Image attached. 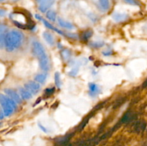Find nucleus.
<instances>
[{
  "mask_svg": "<svg viewBox=\"0 0 147 146\" xmlns=\"http://www.w3.org/2000/svg\"><path fill=\"white\" fill-rule=\"evenodd\" d=\"M112 52L111 51H110V50H109V51H106V52H103V54H104L105 56H109V55H111V54H112Z\"/></svg>",
  "mask_w": 147,
  "mask_h": 146,
  "instance_id": "bb28decb",
  "label": "nucleus"
},
{
  "mask_svg": "<svg viewBox=\"0 0 147 146\" xmlns=\"http://www.w3.org/2000/svg\"><path fill=\"white\" fill-rule=\"evenodd\" d=\"M8 32V28L7 26L0 24V48L1 49L4 47V41Z\"/></svg>",
  "mask_w": 147,
  "mask_h": 146,
  "instance_id": "6e6552de",
  "label": "nucleus"
},
{
  "mask_svg": "<svg viewBox=\"0 0 147 146\" xmlns=\"http://www.w3.org/2000/svg\"><path fill=\"white\" fill-rule=\"evenodd\" d=\"M47 73H41V74H38L34 77V80L35 82L40 83H44L45 82L46 79H47Z\"/></svg>",
  "mask_w": 147,
  "mask_h": 146,
  "instance_id": "dca6fc26",
  "label": "nucleus"
},
{
  "mask_svg": "<svg viewBox=\"0 0 147 146\" xmlns=\"http://www.w3.org/2000/svg\"><path fill=\"white\" fill-rule=\"evenodd\" d=\"M24 88L27 89L31 94H36L40 89V85L35 81H29L24 84Z\"/></svg>",
  "mask_w": 147,
  "mask_h": 146,
  "instance_id": "423d86ee",
  "label": "nucleus"
},
{
  "mask_svg": "<svg viewBox=\"0 0 147 146\" xmlns=\"http://www.w3.org/2000/svg\"><path fill=\"white\" fill-rule=\"evenodd\" d=\"M38 126H39V127H40V128L41 129V130H42L43 132H45V133H47V132H48V131H47V129H46L45 127L44 126L40 124V123H39V124H38Z\"/></svg>",
  "mask_w": 147,
  "mask_h": 146,
  "instance_id": "a878e982",
  "label": "nucleus"
},
{
  "mask_svg": "<svg viewBox=\"0 0 147 146\" xmlns=\"http://www.w3.org/2000/svg\"><path fill=\"white\" fill-rule=\"evenodd\" d=\"M131 119V115L130 113H126V115H124L123 117H122L121 122H123V123H126V122L130 121Z\"/></svg>",
  "mask_w": 147,
  "mask_h": 146,
  "instance_id": "4be33fe9",
  "label": "nucleus"
},
{
  "mask_svg": "<svg viewBox=\"0 0 147 146\" xmlns=\"http://www.w3.org/2000/svg\"><path fill=\"white\" fill-rule=\"evenodd\" d=\"M0 104L3 109L4 116H9L14 109L17 108V103L13 101L8 96L0 93Z\"/></svg>",
  "mask_w": 147,
  "mask_h": 146,
  "instance_id": "7ed1b4c3",
  "label": "nucleus"
},
{
  "mask_svg": "<svg viewBox=\"0 0 147 146\" xmlns=\"http://www.w3.org/2000/svg\"><path fill=\"white\" fill-rule=\"evenodd\" d=\"M24 36L21 31L13 29L9 31L4 41V47L7 52H13L22 44Z\"/></svg>",
  "mask_w": 147,
  "mask_h": 146,
  "instance_id": "f257e3e1",
  "label": "nucleus"
},
{
  "mask_svg": "<svg viewBox=\"0 0 147 146\" xmlns=\"http://www.w3.org/2000/svg\"><path fill=\"white\" fill-rule=\"evenodd\" d=\"M144 87H147V80L145 82L144 84Z\"/></svg>",
  "mask_w": 147,
  "mask_h": 146,
  "instance_id": "c85d7f7f",
  "label": "nucleus"
},
{
  "mask_svg": "<svg viewBox=\"0 0 147 146\" xmlns=\"http://www.w3.org/2000/svg\"><path fill=\"white\" fill-rule=\"evenodd\" d=\"M92 35H93V31L91 30H87L82 34L81 39L83 41H87L90 37H91Z\"/></svg>",
  "mask_w": 147,
  "mask_h": 146,
  "instance_id": "a211bd4d",
  "label": "nucleus"
},
{
  "mask_svg": "<svg viewBox=\"0 0 147 146\" xmlns=\"http://www.w3.org/2000/svg\"><path fill=\"white\" fill-rule=\"evenodd\" d=\"M78 70H79V67H73V68L72 69V70L70 71V72H69V74H70V76H73V77H74V76H76V74H78Z\"/></svg>",
  "mask_w": 147,
  "mask_h": 146,
  "instance_id": "5701e85b",
  "label": "nucleus"
},
{
  "mask_svg": "<svg viewBox=\"0 0 147 146\" xmlns=\"http://www.w3.org/2000/svg\"><path fill=\"white\" fill-rule=\"evenodd\" d=\"M55 82L56 87H60V86H61V79H60V74L59 72H55Z\"/></svg>",
  "mask_w": 147,
  "mask_h": 146,
  "instance_id": "aec40b11",
  "label": "nucleus"
},
{
  "mask_svg": "<svg viewBox=\"0 0 147 146\" xmlns=\"http://www.w3.org/2000/svg\"><path fill=\"white\" fill-rule=\"evenodd\" d=\"M20 97H22V98L24 100H30V98H32V94L24 87L20 88Z\"/></svg>",
  "mask_w": 147,
  "mask_h": 146,
  "instance_id": "f8f14e48",
  "label": "nucleus"
},
{
  "mask_svg": "<svg viewBox=\"0 0 147 146\" xmlns=\"http://www.w3.org/2000/svg\"><path fill=\"white\" fill-rule=\"evenodd\" d=\"M11 18L13 22L19 27L20 28H28L30 24L28 23V20H27L25 16L21 13H14L11 15Z\"/></svg>",
  "mask_w": 147,
  "mask_h": 146,
  "instance_id": "20e7f679",
  "label": "nucleus"
},
{
  "mask_svg": "<svg viewBox=\"0 0 147 146\" xmlns=\"http://www.w3.org/2000/svg\"><path fill=\"white\" fill-rule=\"evenodd\" d=\"M6 11L4 9H0V17H2V16L5 15Z\"/></svg>",
  "mask_w": 147,
  "mask_h": 146,
  "instance_id": "cd10ccee",
  "label": "nucleus"
},
{
  "mask_svg": "<svg viewBox=\"0 0 147 146\" xmlns=\"http://www.w3.org/2000/svg\"><path fill=\"white\" fill-rule=\"evenodd\" d=\"M46 17L50 21H55L56 20V12L53 10H48L47 11V13H46Z\"/></svg>",
  "mask_w": 147,
  "mask_h": 146,
  "instance_id": "f3484780",
  "label": "nucleus"
},
{
  "mask_svg": "<svg viewBox=\"0 0 147 146\" xmlns=\"http://www.w3.org/2000/svg\"><path fill=\"white\" fill-rule=\"evenodd\" d=\"M42 21H43V24H45V25L46 26V27H47V28H49V29H50L51 30H53V31H56V32L57 33H58L59 34H60V35H63V36H65V34L63 32V31H60V29H57L56 28V27H55L53 25H52L51 24H50V22H48V21H46V20H43L42 19Z\"/></svg>",
  "mask_w": 147,
  "mask_h": 146,
  "instance_id": "4468645a",
  "label": "nucleus"
},
{
  "mask_svg": "<svg viewBox=\"0 0 147 146\" xmlns=\"http://www.w3.org/2000/svg\"><path fill=\"white\" fill-rule=\"evenodd\" d=\"M57 21H58V24L60 27H63V28L67 29H73V25L69 21H65L63 19L60 18V17H58L57 18Z\"/></svg>",
  "mask_w": 147,
  "mask_h": 146,
  "instance_id": "9d476101",
  "label": "nucleus"
},
{
  "mask_svg": "<svg viewBox=\"0 0 147 146\" xmlns=\"http://www.w3.org/2000/svg\"><path fill=\"white\" fill-rule=\"evenodd\" d=\"M33 53L36 56L40 62V67L43 71H47L50 69V62L47 54L45 52L42 44L37 41L32 43Z\"/></svg>",
  "mask_w": 147,
  "mask_h": 146,
  "instance_id": "f03ea898",
  "label": "nucleus"
},
{
  "mask_svg": "<svg viewBox=\"0 0 147 146\" xmlns=\"http://www.w3.org/2000/svg\"><path fill=\"white\" fill-rule=\"evenodd\" d=\"M98 3L103 11H108L110 8V0H98Z\"/></svg>",
  "mask_w": 147,
  "mask_h": 146,
  "instance_id": "2eb2a0df",
  "label": "nucleus"
},
{
  "mask_svg": "<svg viewBox=\"0 0 147 146\" xmlns=\"http://www.w3.org/2000/svg\"><path fill=\"white\" fill-rule=\"evenodd\" d=\"M43 37L45 40V41L48 43L50 45H54L55 44V39L54 37L53 36V34H50V33L45 31V32L43 33Z\"/></svg>",
  "mask_w": 147,
  "mask_h": 146,
  "instance_id": "ddd939ff",
  "label": "nucleus"
},
{
  "mask_svg": "<svg viewBox=\"0 0 147 146\" xmlns=\"http://www.w3.org/2000/svg\"><path fill=\"white\" fill-rule=\"evenodd\" d=\"M103 45H104V43L103 42H94L91 43V46H93L94 47H97V48L103 47Z\"/></svg>",
  "mask_w": 147,
  "mask_h": 146,
  "instance_id": "393cba45",
  "label": "nucleus"
},
{
  "mask_svg": "<svg viewBox=\"0 0 147 146\" xmlns=\"http://www.w3.org/2000/svg\"><path fill=\"white\" fill-rule=\"evenodd\" d=\"M4 92H5L6 94H7L9 98H11L13 101L15 102L16 103H21V97H20V94L17 92L16 91H14V90H11V89H5L4 90Z\"/></svg>",
  "mask_w": 147,
  "mask_h": 146,
  "instance_id": "0eeeda50",
  "label": "nucleus"
},
{
  "mask_svg": "<svg viewBox=\"0 0 147 146\" xmlns=\"http://www.w3.org/2000/svg\"><path fill=\"white\" fill-rule=\"evenodd\" d=\"M55 92V87H52V88H47L46 89L45 91L44 95L47 96V97H50L52 94L54 93Z\"/></svg>",
  "mask_w": 147,
  "mask_h": 146,
  "instance_id": "412c9836",
  "label": "nucleus"
},
{
  "mask_svg": "<svg viewBox=\"0 0 147 146\" xmlns=\"http://www.w3.org/2000/svg\"><path fill=\"white\" fill-rule=\"evenodd\" d=\"M89 92L92 96H96L100 92V88L95 83H90L89 84Z\"/></svg>",
  "mask_w": 147,
  "mask_h": 146,
  "instance_id": "9b49d317",
  "label": "nucleus"
},
{
  "mask_svg": "<svg viewBox=\"0 0 147 146\" xmlns=\"http://www.w3.org/2000/svg\"><path fill=\"white\" fill-rule=\"evenodd\" d=\"M4 1V0H0V1Z\"/></svg>",
  "mask_w": 147,
  "mask_h": 146,
  "instance_id": "c756f323",
  "label": "nucleus"
},
{
  "mask_svg": "<svg viewBox=\"0 0 147 146\" xmlns=\"http://www.w3.org/2000/svg\"><path fill=\"white\" fill-rule=\"evenodd\" d=\"M113 19L117 22H122V21H125L128 19L129 18V15L125 13L122 12H114L112 15Z\"/></svg>",
  "mask_w": 147,
  "mask_h": 146,
  "instance_id": "1a4fd4ad",
  "label": "nucleus"
},
{
  "mask_svg": "<svg viewBox=\"0 0 147 146\" xmlns=\"http://www.w3.org/2000/svg\"><path fill=\"white\" fill-rule=\"evenodd\" d=\"M36 1L38 4L39 10L43 13L48 11L55 3V0H36Z\"/></svg>",
  "mask_w": 147,
  "mask_h": 146,
  "instance_id": "39448f33",
  "label": "nucleus"
},
{
  "mask_svg": "<svg viewBox=\"0 0 147 146\" xmlns=\"http://www.w3.org/2000/svg\"><path fill=\"white\" fill-rule=\"evenodd\" d=\"M125 2H126L127 4H131V5L134 6H139V2L138 0H124Z\"/></svg>",
  "mask_w": 147,
  "mask_h": 146,
  "instance_id": "b1692460",
  "label": "nucleus"
},
{
  "mask_svg": "<svg viewBox=\"0 0 147 146\" xmlns=\"http://www.w3.org/2000/svg\"><path fill=\"white\" fill-rule=\"evenodd\" d=\"M62 57L65 60H68L71 57V52L68 50H64L62 52Z\"/></svg>",
  "mask_w": 147,
  "mask_h": 146,
  "instance_id": "6ab92c4d",
  "label": "nucleus"
}]
</instances>
